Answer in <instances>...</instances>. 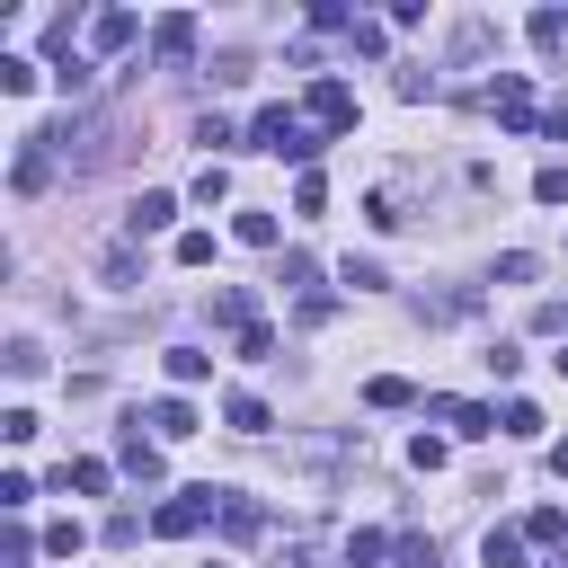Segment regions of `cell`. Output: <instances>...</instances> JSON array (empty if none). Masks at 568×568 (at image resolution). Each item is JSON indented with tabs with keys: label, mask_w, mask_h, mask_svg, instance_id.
<instances>
[{
	"label": "cell",
	"mask_w": 568,
	"mask_h": 568,
	"mask_svg": "<svg viewBox=\"0 0 568 568\" xmlns=\"http://www.w3.org/2000/svg\"><path fill=\"white\" fill-rule=\"evenodd\" d=\"M248 142L257 151H275V160H320V124L311 115H293V106H257V124H248Z\"/></svg>",
	"instance_id": "cell-1"
},
{
	"label": "cell",
	"mask_w": 568,
	"mask_h": 568,
	"mask_svg": "<svg viewBox=\"0 0 568 568\" xmlns=\"http://www.w3.org/2000/svg\"><path fill=\"white\" fill-rule=\"evenodd\" d=\"M213 515H222V488H178V497L151 515V532H160V541H186V532H204Z\"/></svg>",
	"instance_id": "cell-2"
},
{
	"label": "cell",
	"mask_w": 568,
	"mask_h": 568,
	"mask_svg": "<svg viewBox=\"0 0 568 568\" xmlns=\"http://www.w3.org/2000/svg\"><path fill=\"white\" fill-rule=\"evenodd\" d=\"M302 115H311L320 133H346V124H355V89H346V80H311V98H302Z\"/></svg>",
	"instance_id": "cell-3"
},
{
	"label": "cell",
	"mask_w": 568,
	"mask_h": 568,
	"mask_svg": "<svg viewBox=\"0 0 568 568\" xmlns=\"http://www.w3.org/2000/svg\"><path fill=\"white\" fill-rule=\"evenodd\" d=\"M186 53H195V18H186V9H169V18L151 27V62H160V71H178Z\"/></svg>",
	"instance_id": "cell-4"
},
{
	"label": "cell",
	"mask_w": 568,
	"mask_h": 568,
	"mask_svg": "<svg viewBox=\"0 0 568 568\" xmlns=\"http://www.w3.org/2000/svg\"><path fill=\"white\" fill-rule=\"evenodd\" d=\"M488 106H497V124H506V133H532V124H541V115H532V89H524L515 71L488 89Z\"/></svg>",
	"instance_id": "cell-5"
},
{
	"label": "cell",
	"mask_w": 568,
	"mask_h": 568,
	"mask_svg": "<svg viewBox=\"0 0 568 568\" xmlns=\"http://www.w3.org/2000/svg\"><path fill=\"white\" fill-rule=\"evenodd\" d=\"M426 417H444L453 435H497V408H479V399H426Z\"/></svg>",
	"instance_id": "cell-6"
},
{
	"label": "cell",
	"mask_w": 568,
	"mask_h": 568,
	"mask_svg": "<svg viewBox=\"0 0 568 568\" xmlns=\"http://www.w3.org/2000/svg\"><path fill=\"white\" fill-rule=\"evenodd\" d=\"M115 462H124V470H133V479H142V488H151V479H160V444H151V435H142V417H133V426H124V435H115Z\"/></svg>",
	"instance_id": "cell-7"
},
{
	"label": "cell",
	"mask_w": 568,
	"mask_h": 568,
	"mask_svg": "<svg viewBox=\"0 0 568 568\" xmlns=\"http://www.w3.org/2000/svg\"><path fill=\"white\" fill-rule=\"evenodd\" d=\"M44 178H53V142H44V133H27V151H18V169H9V186H18V195H36Z\"/></svg>",
	"instance_id": "cell-8"
},
{
	"label": "cell",
	"mask_w": 568,
	"mask_h": 568,
	"mask_svg": "<svg viewBox=\"0 0 568 568\" xmlns=\"http://www.w3.org/2000/svg\"><path fill=\"white\" fill-rule=\"evenodd\" d=\"M169 222H178V195H160V186H151V195H133V213H124V231H133V240H151V231H169Z\"/></svg>",
	"instance_id": "cell-9"
},
{
	"label": "cell",
	"mask_w": 568,
	"mask_h": 568,
	"mask_svg": "<svg viewBox=\"0 0 568 568\" xmlns=\"http://www.w3.org/2000/svg\"><path fill=\"white\" fill-rule=\"evenodd\" d=\"M222 532H231V541H257V532H266V506L240 497V488H222Z\"/></svg>",
	"instance_id": "cell-10"
},
{
	"label": "cell",
	"mask_w": 568,
	"mask_h": 568,
	"mask_svg": "<svg viewBox=\"0 0 568 568\" xmlns=\"http://www.w3.org/2000/svg\"><path fill=\"white\" fill-rule=\"evenodd\" d=\"M133 36H142V18H133V9H98V27H89V44H98V53H124Z\"/></svg>",
	"instance_id": "cell-11"
},
{
	"label": "cell",
	"mask_w": 568,
	"mask_h": 568,
	"mask_svg": "<svg viewBox=\"0 0 568 568\" xmlns=\"http://www.w3.org/2000/svg\"><path fill=\"white\" fill-rule=\"evenodd\" d=\"M204 311H213L222 328H257V293H248V284H222V293H213Z\"/></svg>",
	"instance_id": "cell-12"
},
{
	"label": "cell",
	"mask_w": 568,
	"mask_h": 568,
	"mask_svg": "<svg viewBox=\"0 0 568 568\" xmlns=\"http://www.w3.org/2000/svg\"><path fill=\"white\" fill-rule=\"evenodd\" d=\"M222 417H231V435H266V426H275L257 390H231V399H222Z\"/></svg>",
	"instance_id": "cell-13"
},
{
	"label": "cell",
	"mask_w": 568,
	"mask_h": 568,
	"mask_svg": "<svg viewBox=\"0 0 568 568\" xmlns=\"http://www.w3.org/2000/svg\"><path fill=\"white\" fill-rule=\"evenodd\" d=\"M479 559H488V568H524V532H515V524H488Z\"/></svg>",
	"instance_id": "cell-14"
},
{
	"label": "cell",
	"mask_w": 568,
	"mask_h": 568,
	"mask_svg": "<svg viewBox=\"0 0 568 568\" xmlns=\"http://www.w3.org/2000/svg\"><path fill=\"white\" fill-rule=\"evenodd\" d=\"M364 408H417V390H408L399 373H373V382H364Z\"/></svg>",
	"instance_id": "cell-15"
},
{
	"label": "cell",
	"mask_w": 568,
	"mask_h": 568,
	"mask_svg": "<svg viewBox=\"0 0 568 568\" xmlns=\"http://www.w3.org/2000/svg\"><path fill=\"white\" fill-rule=\"evenodd\" d=\"M151 435H160V444L195 435V408H186V399H160V408H151Z\"/></svg>",
	"instance_id": "cell-16"
},
{
	"label": "cell",
	"mask_w": 568,
	"mask_h": 568,
	"mask_svg": "<svg viewBox=\"0 0 568 568\" xmlns=\"http://www.w3.org/2000/svg\"><path fill=\"white\" fill-rule=\"evenodd\" d=\"M53 479H62V488H80V497H98V488H106V462H89V453H80V462H62Z\"/></svg>",
	"instance_id": "cell-17"
},
{
	"label": "cell",
	"mask_w": 568,
	"mask_h": 568,
	"mask_svg": "<svg viewBox=\"0 0 568 568\" xmlns=\"http://www.w3.org/2000/svg\"><path fill=\"white\" fill-rule=\"evenodd\" d=\"M532 44L559 53V44H568V9H532Z\"/></svg>",
	"instance_id": "cell-18"
},
{
	"label": "cell",
	"mask_w": 568,
	"mask_h": 568,
	"mask_svg": "<svg viewBox=\"0 0 568 568\" xmlns=\"http://www.w3.org/2000/svg\"><path fill=\"white\" fill-rule=\"evenodd\" d=\"M36 71H44V62H27V53H0V89H9V98H27V89H36Z\"/></svg>",
	"instance_id": "cell-19"
},
{
	"label": "cell",
	"mask_w": 568,
	"mask_h": 568,
	"mask_svg": "<svg viewBox=\"0 0 568 568\" xmlns=\"http://www.w3.org/2000/svg\"><path fill=\"white\" fill-rule=\"evenodd\" d=\"M231 231H240V248H275V213H257V204H248Z\"/></svg>",
	"instance_id": "cell-20"
},
{
	"label": "cell",
	"mask_w": 568,
	"mask_h": 568,
	"mask_svg": "<svg viewBox=\"0 0 568 568\" xmlns=\"http://www.w3.org/2000/svg\"><path fill=\"white\" fill-rule=\"evenodd\" d=\"M204 373H213L204 346H169V382H204Z\"/></svg>",
	"instance_id": "cell-21"
},
{
	"label": "cell",
	"mask_w": 568,
	"mask_h": 568,
	"mask_svg": "<svg viewBox=\"0 0 568 568\" xmlns=\"http://www.w3.org/2000/svg\"><path fill=\"white\" fill-rule=\"evenodd\" d=\"M497 435H541V408H532V399H506V408H497Z\"/></svg>",
	"instance_id": "cell-22"
},
{
	"label": "cell",
	"mask_w": 568,
	"mask_h": 568,
	"mask_svg": "<svg viewBox=\"0 0 568 568\" xmlns=\"http://www.w3.org/2000/svg\"><path fill=\"white\" fill-rule=\"evenodd\" d=\"M222 195H231V169L204 160V169H195V204H222Z\"/></svg>",
	"instance_id": "cell-23"
},
{
	"label": "cell",
	"mask_w": 568,
	"mask_h": 568,
	"mask_svg": "<svg viewBox=\"0 0 568 568\" xmlns=\"http://www.w3.org/2000/svg\"><path fill=\"white\" fill-rule=\"evenodd\" d=\"M337 284H355V293H382V284H390V275H382V266H373V257H346V266H337Z\"/></svg>",
	"instance_id": "cell-24"
},
{
	"label": "cell",
	"mask_w": 568,
	"mask_h": 568,
	"mask_svg": "<svg viewBox=\"0 0 568 568\" xmlns=\"http://www.w3.org/2000/svg\"><path fill=\"white\" fill-rule=\"evenodd\" d=\"M80 541H89V532H80V515H62V524H44V550H53V559H71Z\"/></svg>",
	"instance_id": "cell-25"
},
{
	"label": "cell",
	"mask_w": 568,
	"mask_h": 568,
	"mask_svg": "<svg viewBox=\"0 0 568 568\" xmlns=\"http://www.w3.org/2000/svg\"><path fill=\"white\" fill-rule=\"evenodd\" d=\"M524 541H568V515H559V506H532V524H524Z\"/></svg>",
	"instance_id": "cell-26"
},
{
	"label": "cell",
	"mask_w": 568,
	"mask_h": 568,
	"mask_svg": "<svg viewBox=\"0 0 568 568\" xmlns=\"http://www.w3.org/2000/svg\"><path fill=\"white\" fill-rule=\"evenodd\" d=\"M320 204H328V178H320V169H302V186H293V213H320Z\"/></svg>",
	"instance_id": "cell-27"
},
{
	"label": "cell",
	"mask_w": 568,
	"mask_h": 568,
	"mask_svg": "<svg viewBox=\"0 0 568 568\" xmlns=\"http://www.w3.org/2000/svg\"><path fill=\"white\" fill-rule=\"evenodd\" d=\"M178 266H213V231H178Z\"/></svg>",
	"instance_id": "cell-28"
},
{
	"label": "cell",
	"mask_w": 568,
	"mask_h": 568,
	"mask_svg": "<svg viewBox=\"0 0 568 568\" xmlns=\"http://www.w3.org/2000/svg\"><path fill=\"white\" fill-rule=\"evenodd\" d=\"M98 275H106V284H133V275H142V257H133V248H106V257H98Z\"/></svg>",
	"instance_id": "cell-29"
},
{
	"label": "cell",
	"mask_w": 568,
	"mask_h": 568,
	"mask_svg": "<svg viewBox=\"0 0 568 568\" xmlns=\"http://www.w3.org/2000/svg\"><path fill=\"white\" fill-rule=\"evenodd\" d=\"M9 373H18V382H36V373H44V346H36V337H18V346H9Z\"/></svg>",
	"instance_id": "cell-30"
},
{
	"label": "cell",
	"mask_w": 568,
	"mask_h": 568,
	"mask_svg": "<svg viewBox=\"0 0 568 568\" xmlns=\"http://www.w3.org/2000/svg\"><path fill=\"white\" fill-rule=\"evenodd\" d=\"M532 195H541V204H568V160H550V169L532 178Z\"/></svg>",
	"instance_id": "cell-31"
},
{
	"label": "cell",
	"mask_w": 568,
	"mask_h": 568,
	"mask_svg": "<svg viewBox=\"0 0 568 568\" xmlns=\"http://www.w3.org/2000/svg\"><path fill=\"white\" fill-rule=\"evenodd\" d=\"M399 98H408V106H417V98H435V71H426V62H408V71H399Z\"/></svg>",
	"instance_id": "cell-32"
},
{
	"label": "cell",
	"mask_w": 568,
	"mask_h": 568,
	"mask_svg": "<svg viewBox=\"0 0 568 568\" xmlns=\"http://www.w3.org/2000/svg\"><path fill=\"white\" fill-rule=\"evenodd\" d=\"M541 133H550V142H568V98H559V106L541 115Z\"/></svg>",
	"instance_id": "cell-33"
},
{
	"label": "cell",
	"mask_w": 568,
	"mask_h": 568,
	"mask_svg": "<svg viewBox=\"0 0 568 568\" xmlns=\"http://www.w3.org/2000/svg\"><path fill=\"white\" fill-rule=\"evenodd\" d=\"M550 470H559V479H568V435H559V444H550Z\"/></svg>",
	"instance_id": "cell-34"
},
{
	"label": "cell",
	"mask_w": 568,
	"mask_h": 568,
	"mask_svg": "<svg viewBox=\"0 0 568 568\" xmlns=\"http://www.w3.org/2000/svg\"><path fill=\"white\" fill-rule=\"evenodd\" d=\"M550 364H559V373H568V346H559V355H550Z\"/></svg>",
	"instance_id": "cell-35"
}]
</instances>
